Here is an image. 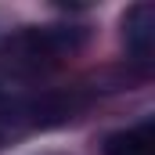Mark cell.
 <instances>
[{
  "label": "cell",
  "mask_w": 155,
  "mask_h": 155,
  "mask_svg": "<svg viewBox=\"0 0 155 155\" xmlns=\"http://www.w3.org/2000/svg\"><path fill=\"white\" fill-rule=\"evenodd\" d=\"M123 36H126V51L148 65L155 54V7L152 4H134L123 15Z\"/></svg>",
  "instance_id": "6da1fadb"
},
{
  "label": "cell",
  "mask_w": 155,
  "mask_h": 155,
  "mask_svg": "<svg viewBox=\"0 0 155 155\" xmlns=\"http://www.w3.org/2000/svg\"><path fill=\"white\" fill-rule=\"evenodd\" d=\"M105 155H155L152 123H141L134 130H119L112 137H105Z\"/></svg>",
  "instance_id": "7a4b0ae2"
}]
</instances>
